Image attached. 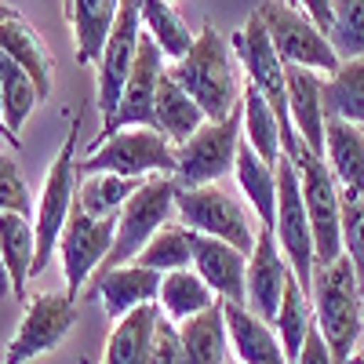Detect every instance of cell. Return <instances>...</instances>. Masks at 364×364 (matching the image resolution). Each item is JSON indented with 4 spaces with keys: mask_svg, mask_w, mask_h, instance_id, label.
Segmentation results:
<instances>
[{
    "mask_svg": "<svg viewBox=\"0 0 364 364\" xmlns=\"http://www.w3.org/2000/svg\"><path fill=\"white\" fill-rule=\"evenodd\" d=\"M168 77L204 109L208 124L233 117L240 109V99H245L237 51L215 26L200 29L193 48L186 51V58L168 66Z\"/></svg>",
    "mask_w": 364,
    "mask_h": 364,
    "instance_id": "6da1fadb",
    "label": "cell"
},
{
    "mask_svg": "<svg viewBox=\"0 0 364 364\" xmlns=\"http://www.w3.org/2000/svg\"><path fill=\"white\" fill-rule=\"evenodd\" d=\"M281 146L295 168L302 200H306V215L314 230V255L317 266H328L343 255V211H339V182L331 175L328 161L295 135L291 124L281 128Z\"/></svg>",
    "mask_w": 364,
    "mask_h": 364,
    "instance_id": "7a4b0ae2",
    "label": "cell"
},
{
    "mask_svg": "<svg viewBox=\"0 0 364 364\" xmlns=\"http://www.w3.org/2000/svg\"><path fill=\"white\" fill-rule=\"evenodd\" d=\"M310 302H314L317 328L331 350V360L350 364L364 331V291L346 255H339L328 266H317Z\"/></svg>",
    "mask_w": 364,
    "mask_h": 364,
    "instance_id": "3957f363",
    "label": "cell"
},
{
    "mask_svg": "<svg viewBox=\"0 0 364 364\" xmlns=\"http://www.w3.org/2000/svg\"><path fill=\"white\" fill-rule=\"evenodd\" d=\"M77 135H80V117L70 120V132L58 146V154L44 175V190L37 200V215H33V233H37V262H33V277L51 266V252L63 240V230L77 208Z\"/></svg>",
    "mask_w": 364,
    "mask_h": 364,
    "instance_id": "277c9868",
    "label": "cell"
},
{
    "mask_svg": "<svg viewBox=\"0 0 364 364\" xmlns=\"http://www.w3.org/2000/svg\"><path fill=\"white\" fill-rule=\"evenodd\" d=\"M175 197H178V182L171 175H154V178L142 182V190L124 204V211H120V219H117L113 252L106 255L102 273L132 266L149 240H154L164 226H171V219H178Z\"/></svg>",
    "mask_w": 364,
    "mask_h": 364,
    "instance_id": "5b68a950",
    "label": "cell"
},
{
    "mask_svg": "<svg viewBox=\"0 0 364 364\" xmlns=\"http://www.w3.org/2000/svg\"><path fill=\"white\" fill-rule=\"evenodd\" d=\"M77 171L87 175H120V178H175V146L154 128H128L106 139L95 154L77 161Z\"/></svg>",
    "mask_w": 364,
    "mask_h": 364,
    "instance_id": "8992f818",
    "label": "cell"
},
{
    "mask_svg": "<svg viewBox=\"0 0 364 364\" xmlns=\"http://www.w3.org/2000/svg\"><path fill=\"white\" fill-rule=\"evenodd\" d=\"M240 139H245V117L240 109L226 120L204 124L190 142L175 146V182L178 190H200L219 182L226 171L237 168Z\"/></svg>",
    "mask_w": 364,
    "mask_h": 364,
    "instance_id": "52a82bcc",
    "label": "cell"
},
{
    "mask_svg": "<svg viewBox=\"0 0 364 364\" xmlns=\"http://www.w3.org/2000/svg\"><path fill=\"white\" fill-rule=\"evenodd\" d=\"M255 15L262 18L266 33L277 48L281 63L295 66V70H310V73H324V77H336L339 73V58L331 51L328 37L306 18L299 4H259Z\"/></svg>",
    "mask_w": 364,
    "mask_h": 364,
    "instance_id": "ba28073f",
    "label": "cell"
},
{
    "mask_svg": "<svg viewBox=\"0 0 364 364\" xmlns=\"http://www.w3.org/2000/svg\"><path fill=\"white\" fill-rule=\"evenodd\" d=\"M175 211H178V223L182 230L200 233V237H215L223 245L237 248L240 255L255 252V230L248 211L237 204V197H230L219 186H200V190H178L175 197Z\"/></svg>",
    "mask_w": 364,
    "mask_h": 364,
    "instance_id": "9c48e42d",
    "label": "cell"
},
{
    "mask_svg": "<svg viewBox=\"0 0 364 364\" xmlns=\"http://www.w3.org/2000/svg\"><path fill=\"white\" fill-rule=\"evenodd\" d=\"M77 324V299L66 291H44L33 295L26 306V317L18 321V331L4 350V364H26L48 350H55Z\"/></svg>",
    "mask_w": 364,
    "mask_h": 364,
    "instance_id": "30bf717a",
    "label": "cell"
},
{
    "mask_svg": "<svg viewBox=\"0 0 364 364\" xmlns=\"http://www.w3.org/2000/svg\"><path fill=\"white\" fill-rule=\"evenodd\" d=\"M230 44L237 51V63H240V70H245L248 84L277 109L281 124H291L288 120V66L281 63V55H277V48H273L262 18L252 11L248 22L230 37Z\"/></svg>",
    "mask_w": 364,
    "mask_h": 364,
    "instance_id": "8fae6325",
    "label": "cell"
},
{
    "mask_svg": "<svg viewBox=\"0 0 364 364\" xmlns=\"http://www.w3.org/2000/svg\"><path fill=\"white\" fill-rule=\"evenodd\" d=\"M164 55L161 48L142 33V44H139V63L128 77V87L124 95H120V106L113 113V120H106L102 132L95 135V142L87 146V154H95V149L113 139L117 132H128V128H154V106H157V87H161V77H164ZM157 132V128H154Z\"/></svg>",
    "mask_w": 364,
    "mask_h": 364,
    "instance_id": "7c38bea8",
    "label": "cell"
},
{
    "mask_svg": "<svg viewBox=\"0 0 364 364\" xmlns=\"http://www.w3.org/2000/svg\"><path fill=\"white\" fill-rule=\"evenodd\" d=\"M139 44H142V15L135 0H124L117 15V26L109 33V44L102 51V63H99V113H102V124L113 120L120 95L128 87V77L139 63Z\"/></svg>",
    "mask_w": 364,
    "mask_h": 364,
    "instance_id": "4fadbf2b",
    "label": "cell"
},
{
    "mask_svg": "<svg viewBox=\"0 0 364 364\" xmlns=\"http://www.w3.org/2000/svg\"><path fill=\"white\" fill-rule=\"evenodd\" d=\"M117 237V219H91L80 208H73V215L58 240V255H63V273H66V295H80V284L95 269H102L106 255L113 252Z\"/></svg>",
    "mask_w": 364,
    "mask_h": 364,
    "instance_id": "5bb4252c",
    "label": "cell"
},
{
    "mask_svg": "<svg viewBox=\"0 0 364 364\" xmlns=\"http://www.w3.org/2000/svg\"><path fill=\"white\" fill-rule=\"evenodd\" d=\"M295 281V273L277 245V237L269 230H262L255 237V252L248 259V284H245V306L262 317L266 324L277 321L281 314V302H284V291L288 284Z\"/></svg>",
    "mask_w": 364,
    "mask_h": 364,
    "instance_id": "9a60e30c",
    "label": "cell"
},
{
    "mask_svg": "<svg viewBox=\"0 0 364 364\" xmlns=\"http://www.w3.org/2000/svg\"><path fill=\"white\" fill-rule=\"evenodd\" d=\"M193 248V269L200 273V281L215 291L219 302H233L245 306V284H248V255H240L237 248L223 245L215 237L190 233Z\"/></svg>",
    "mask_w": 364,
    "mask_h": 364,
    "instance_id": "2e32d148",
    "label": "cell"
},
{
    "mask_svg": "<svg viewBox=\"0 0 364 364\" xmlns=\"http://www.w3.org/2000/svg\"><path fill=\"white\" fill-rule=\"evenodd\" d=\"M95 299H102L106 317H128L139 306H157L161 295V273L142 269L139 262L120 266V269H106L95 277Z\"/></svg>",
    "mask_w": 364,
    "mask_h": 364,
    "instance_id": "e0dca14e",
    "label": "cell"
},
{
    "mask_svg": "<svg viewBox=\"0 0 364 364\" xmlns=\"http://www.w3.org/2000/svg\"><path fill=\"white\" fill-rule=\"evenodd\" d=\"M223 317H226L230 350L237 364H288L273 324L255 317L248 306H233V302H223Z\"/></svg>",
    "mask_w": 364,
    "mask_h": 364,
    "instance_id": "ac0fdd59",
    "label": "cell"
},
{
    "mask_svg": "<svg viewBox=\"0 0 364 364\" xmlns=\"http://www.w3.org/2000/svg\"><path fill=\"white\" fill-rule=\"evenodd\" d=\"M288 120L295 135L324 157V80L310 70L288 66Z\"/></svg>",
    "mask_w": 364,
    "mask_h": 364,
    "instance_id": "d6986e66",
    "label": "cell"
},
{
    "mask_svg": "<svg viewBox=\"0 0 364 364\" xmlns=\"http://www.w3.org/2000/svg\"><path fill=\"white\" fill-rule=\"evenodd\" d=\"M117 15H120V4H113V0H70L66 4V18L73 26L80 66H91V63L99 66L102 63V51L109 44Z\"/></svg>",
    "mask_w": 364,
    "mask_h": 364,
    "instance_id": "ffe728a7",
    "label": "cell"
},
{
    "mask_svg": "<svg viewBox=\"0 0 364 364\" xmlns=\"http://www.w3.org/2000/svg\"><path fill=\"white\" fill-rule=\"evenodd\" d=\"M324 161L336 175L339 190L364 193V132L346 120H331L324 124Z\"/></svg>",
    "mask_w": 364,
    "mask_h": 364,
    "instance_id": "44dd1931",
    "label": "cell"
},
{
    "mask_svg": "<svg viewBox=\"0 0 364 364\" xmlns=\"http://www.w3.org/2000/svg\"><path fill=\"white\" fill-rule=\"evenodd\" d=\"M161 324L157 306H139L128 317H120L117 328L106 339V357L102 364H149L154 357V336Z\"/></svg>",
    "mask_w": 364,
    "mask_h": 364,
    "instance_id": "7402d4cb",
    "label": "cell"
},
{
    "mask_svg": "<svg viewBox=\"0 0 364 364\" xmlns=\"http://www.w3.org/2000/svg\"><path fill=\"white\" fill-rule=\"evenodd\" d=\"M208 124V117H204V109L182 91L171 77H168V70H164V77H161V87H157V106H154V128L171 142V146H182V142H190L200 128Z\"/></svg>",
    "mask_w": 364,
    "mask_h": 364,
    "instance_id": "603a6c76",
    "label": "cell"
},
{
    "mask_svg": "<svg viewBox=\"0 0 364 364\" xmlns=\"http://www.w3.org/2000/svg\"><path fill=\"white\" fill-rule=\"evenodd\" d=\"M0 51L33 77L41 99L51 95V80H55L51 77V55H48L44 41L37 37V29L29 26L22 15H15V18H8L4 26H0Z\"/></svg>",
    "mask_w": 364,
    "mask_h": 364,
    "instance_id": "cb8c5ba5",
    "label": "cell"
},
{
    "mask_svg": "<svg viewBox=\"0 0 364 364\" xmlns=\"http://www.w3.org/2000/svg\"><path fill=\"white\" fill-rule=\"evenodd\" d=\"M178 339H182V353L186 364H230V331H226V317H223V302L211 306L200 317H190L178 324Z\"/></svg>",
    "mask_w": 364,
    "mask_h": 364,
    "instance_id": "d4e9b609",
    "label": "cell"
},
{
    "mask_svg": "<svg viewBox=\"0 0 364 364\" xmlns=\"http://www.w3.org/2000/svg\"><path fill=\"white\" fill-rule=\"evenodd\" d=\"M233 171L240 182V193L255 208V219L262 223V230H273V219H277V168H269L248 142H240Z\"/></svg>",
    "mask_w": 364,
    "mask_h": 364,
    "instance_id": "484cf974",
    "label": "cell"
},
{
    "mask_svg": "<svg viewBox=\"0 0 364 364\" xmlns=\"http://www.w3.org/2000/svg\"><path fill=\"white\" fill-rule=\"evenodd\" d=\"M0 259L8 266L11 291L26 299V284L33 277L37 262V233L29 215H0Z\"/></svg>",
    "mask_w": 364,
    "mask_h": 364,
    "instance_id": "4316f807",
    "label": "cell"
},
{
    "mask_svg": "<svg viewBox=\"0 0 364 364\" xmlns=\"http://www.w3.org/2000/svg\"><path fill=\"white\" fill-rule=\"evenodd\" d=\"M211 306H219L215 291H211L197 269H178V273H168L161 277V295H157V310L175 324L190 321V317H200L208 314Z\"/></svg>",
    "mask_w": 364,
    "mask_h": 364,
    "instance_id": "83f0119b",
    "label": "cell"
},
{
    "mask_svg": "<svg viewBox=\"0 0 364 364\" xmlns=\"http://www.w3.org/2000/svg\"><path fill=\"white\" fill-rule=\"evenodd\" d=\"M240 117H245V142L255 149V154L269 164L277 168L284 146H281V117L273 109L252 84H245V99H240Z\"/></svg>",
    "mask_w": 364,
    "mask_h": 364,
    "instance_id": "f1b7e54d",
    "label": "cell"
},
{
    "mask_svg": "<svg viewBox=\"0 0 364 364\" xmlns=\"http://www.w3.org/2000/svg\"><path fill=\"white\" fill-rule=\"evenodd\" d=\"M139 15H142V33L161 48L164 58H171V63L186 58V51L193 48L197 33L186 26V18H182L171 4H161V0H142Z\"/></svg>",
    "mask_w": 364,
    "mask_h": 364,
    "instance_id": "f546056e",
    "label": "cell"
},
{
    "mask_svg": "<svg viewBox=\"0 0 364 364\" xmlns=\"http://www.w3.org/2000/svg\"><path fill=\"white\" fill-rule=\"evenodd\" d=\"M146 178H120V175H87L77 190V208L91 219H120L124 204L142 190Z\"/></svg>",
    "mask_w": 364,
    "mask_h": 364,
    "instance_id": "4dcf8cb0",
    "label": "cell"
},
{
    "mask_svg": "<svg viewBox=\"0 0 364 364\" xmlns=\"http://www.w3.org/2000/svg\"><path fill=\"white\" fill-rule=\"evenodd\" d=\"M37 102H41V91H37L33 77L0 51V120H4V128L15 139H18V128L29 120Z\"/></svg>",
    "mask_w": 364,
    "mask_h": 364,
    "instance_id": "1f68e13d",
    "label": "cell"
},
{
    "mask_svg": "<svg viewBox=\"0 0 364 364\" xmlns=\"http://www.w3.org/2000/svg\"><path fill=\"white\" fill-rule=\"evenodd\" d=\"M324 117L346 120L364 132V58L343 63L336 77L324 80Z\"/></svg>",
    "mask_w": 364,
    "mask_h": 364,
    "instance_id": "d6a6232c",
    "label": "cell"
},
{
    "mask_svg": "<svg viewBox=\"0 0 364 364\" xmlns=\"http://www.w3.org/2000/svg\"><path fill=\"white\" fill-rule=\"evenodd\" d=\"M314 324H317V317H314L310 295L299 288V281H291L288 291H284V302H281V314H277V321H273V331H277V339L284 346L288 364H295V357L302 353V346H306V336L314 331Z\"/></svg>",
    "mask_w": 364,
    "mask_h": 364,
    "instance_id": "836d02e7",
    "label": "cell"
},
{
    "mask_svg": "<svg viewBox=\"0 0 364 364\" xmlns=\"http://www.w3.org/2000/svg\"><path fill=\"white\" fill-rule=\"evenodd\" d=\"M142 269H154L161 277L178 269H193V248H190V230L182 226H164L149 245L142 248V255L135 259Z\"/></svg>",
    "mask_w": 364,
    "mask_h": 364,
    "instance_id": "e575fe53",
    "label": "cell"
},
{
    "mask_svg": "<svg viewBox=\"0 0 364 364\" xmlns=\"http://www.w3.org/2000/svg\"><path fill=\"white\" fill-rule=\"evenodd\" d=\"M328 44L339 63L364 58V0H339L336 4V26H331Z\"/></svg>",
    "mask_w": 364,
    "mask_h": 364,
    "instance_id": "d590c367",
    "label": "cell"
},
{
    "mask_svg": "<svg viewBox=\"0 0 364 364\" xmlns=\"http://www.w3.org/2000/svg\"><path fill=\"white\" fill-rule=\"evenodd\" d=\"M339 211H343V255L350 259L357 284L364 291V193L339 190Z\"/></svg>",
    "mask_w": 364,
    "mask_h": 364,
    "instance_id": "8d00e7d4",
    "label": "cell"
},
{
    "mask_svg": "<svg viewBox=\"0 0 364 364\" xmlns=\"http://www.w3.org/2000/svg\"><path fill=\"white\" fill-rule=\"evenodd\" d=\"M0 215H37L26 178L8 154H0Z\"/></svg>",
    "mask_w": 364,
    "mask_h": 364,
    "instance_id": "74e56055",
    "label": "cell"
},
{
    "mask_svg": "<svg viewBox=\"0 0 364 364\" xmlns=\"http://www.w3.org/2000/svg\"><path fill=\"white\" fill-rule=\"evenodd\" d=\"M149 364H186V353H182V339H178V324H171L161 314L157 336H154V357Z\"/></svg>",
    "mask_w": 364,
    "mask_h": 364,
    "instance_id": "f35d334b",
    "label": "cell"
},
{
    "mask_svg": "<svg viewBox=\"0 0 364 364\" xmlns=\"http://www.w3.org/2000/svg\"><path fill=\"white\" fill-rule=\"evenodd\" d=\"M295 364H336L331 360V350H328V343H324V336H321V328L314 324V331L306 336V346H302V353L295 357Z\"/></svg>",
    "mask_w": 364,
    "mask_h": 364,
    "instance_id": "ab89813d",
    "label": "cell"
},
{
    "mask_svg": "<svg viewBox=\"0 0 364 364\" xmlns=\"http://www.w3.org/2000/svg\"><path fill=\"white\" fill-rule=\"evenodd\" d=\"M299 8L306 11V18L324 37H331V26H336V4H331V0H310V4H299Z\"/></svg>",
    "mask_w": 364,
    "mask_h": 364,
    "instance_id": "60d3db41",
    "label": "cell"
},
{
    "mask_svg": "<svg viewBox=\"0 0 364 364\" xmlns=\"http://www.w3.org/2000/svg\"><path fill=\"white\" fill-rule=\"evenodd\" d=\"M8 295H15V291H11V277H8V266H4V259H0V299H8Z\"/></svg>",
    "mask_w": 364,
    "mask_h": 364,
    "instance_id": "b9f144b4",
    "label": "cell"
},
{
    "mask_svg": "<svg viewBox=\"0 0 364 364\" xmlns=\"http://www.w3.org/2000/svg\"><path fill=\"white\" fill-rule=\"evenodd\" d=\"M15 15H18V11H15L11 4H0V26H4L8 18H15Z\"/></svg>",
    "mask_w": 364,
    "mask_h": 364,
    "instance_id": "7bdbcfd3",
    "label": "cell"
},
{
    "mask_svg": "<svg viewBox=\"0 0 364 364\" xmlns=\"http://www.w3.org/2000/svg\"><path fill=\"white\" fill-rule=\"evenodd\" d=\"M0 135H4V139H8V146H15V149H18V139H15V135H11V132L4 128V120H0Z\"/></svg>",
    "mask_w": 364,
    "mask_h": 364,
    "instance_id": "ee69618b",
    "label": "cell"
},
{
    "mask_svg": "<svg viewBox=\"0 0 364 364\" xmlns=\"http://www.w3.org/2000/svg\"><path fill=\"white\" fill-rule=\"evenodd\" d=\"M350 364H364V350H360V353H357V357H353Z\"/></svg>",
    "mask_w": 364,
    "mask_h": 364,
    "instance_id": "f6af8a7d",
    "label": "cell"
},
{
    "mask_svg": "<svg viewBox=\"0 0 364 364\" xmlns=\"http://www.w3.org/2000/svg\"><path fill=\"white\" fill-rule=\"evenodd\" d=\"M80 364H91V360H87V357H80Z\"/></svg>",
    "mask_w": 364,
    "mask_h": 364,
    "instance_id": "bcb514c9",
    "label": "cell"
},
{
    "mask_svg": "<svg viewBox=\"0 0 364 364\" xmlns=\"http://www.w3.org/2000/svg\"><path fill=\"white\" fill-rule=\"evenodd\" d=\"M0 364H4V357H0Z\"/></svg>",
    "mask_w": 364,
    "mask_h": 364,
    "instance_id": "7dc6e473",
    "label": "cell"
},
{
    "mask_svg": "<svg viewBox=\"0 0 364 364\" xmlns=\"http://www.w3.org/2000/svg\"><path fill=\"white\" fill-rule=\"evenodd\" d=\"M230 364H237V360H230Z\"/></svg>",
    "mask_w": 364,
    "mask_h": 364,
    "instance_id": "c3c4849f",
    "label": "cell"
},
{
    "mask_svg": "<svg viewBox=\"0 0 364 364\" xmlns=\"http://www.w3.org/2000/svg\"><path fill=\"white\" fill-rule=\"evenodd\" d=\"M360 350H364V346H360Z\"/></svg>",
    "mask_w": 364,
    "mask_h": 364,
    "instance_id": "681fc988",
    "label": "cell"
}]
</instances>
